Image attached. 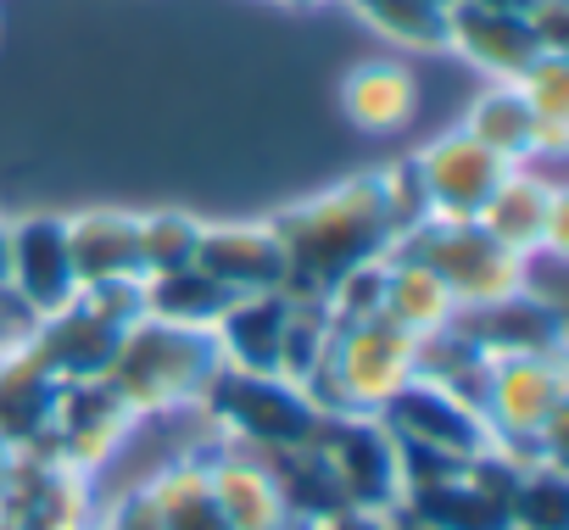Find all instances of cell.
Masks as SVG:
<instances>
[{
  "label": "cell",
  "mask_w": 569,
  "mask_h": 530,
  "mask_svg": "<svg viewBox=\"0 0 569 530\" xmlns=\"http://www.w3.org/2000/svg\"><path fill=\"white\" fill-rule=\"evenodd\" d=\"M68 251H73L79 291L112 286V280H146V269H140V212L90 207V212L68 218Z\"/></svg>",
  "instance_id": "obj_17"
},
{
  "label": "cell",
  "mask_w": 569,
  "mask_h": 530,
  "mask_svg": "<svg viewBox=\"0 0 569 530\" xmlns=\"http://www.w3.org/2000/svg\"><path fill=\"white\" fill-rule=\"evenodd\" d=\"M525 23L547 57H569V0H541Z\"/></svg>",
  "instance_id": "obj_30"
},
{
  "label": "cell",
  "mask_w": 569,
  "mask_h": 530,
  "mask_svg": "<svg viewBox=\"0 0 569 530\" xmlns=\"http://www.w3.org/2000/svg\"><path fill=\"white\" fill-rule=\"evenodd\" d=\"M413 168H419L430 218H480L491 190L508 179V162L497 151H486L475 134H463V129H452L436 146H425L413 157Z\"/></svg>",
  "instance_id": "obj_10"
},
{
  "label": "cell",
  "mask_w": 569,
  "mask_h": 530,
  "mask_svg": "<svg viewBox=\"0 0 569 530\" xmlns=\"http://www.w3.org/2000/svg\"><path fill=\"white\" fill-rule=\"evenodd\" d=\"M375 184H380V201H386V218H391V229H397V234H402V229H413L419 218H430V207H425V184H419L413 157H408V162L380 168V173H375Z\"/></svg>",
  "instance_id": "obj_29"
},
{
  "label": "cell",
  "mask_w": 569,
  "mask_h": 530,
  "mask_svg": "<svg viewBox=\"0 0 569 530\" xmlns=\"http://www.w3.org/2000/svg\"><path fill=\"white\" fill-rule=\"evenodd\" d=\"M380 424L402 441V447H425V452H441V458H480L491 452V424L475 402H463L458 391L436 386V380H408L402 391H391L380 408Z\"/></svg>",
  "instance_id": "obj_6"
},
{
  "label": "cell",
  "mask_w": 569,
  "mask_h": 530,
  "mask_svg": "<svg viewBox=\"0 0 569 530\" xmlns=\"http://www.w3.org/2000/svg\"><path fill=\"white\" fill-rule=\"evenodd\" d=\"M508 519H513V530H563L569 524V486L552 458L519 469V480L508 491Z\"/></svg>",
  "instance_id": "obj_27"
},
{
  "label": "cell",
  "mask_w": 569,
  "mask_h": 530,
  "mask_svg": "<svg viewBox=\"0 0 569 530\" xmlns=\"http://www.w3.org/2000/svg\"><path fill=\"white\" fill-rule=\"evenodd\" d=\"M207 486H212V497H218L229 530H284V524H291V513H284V502H279L268 469L257 463V452L207 463Z\"/></svg>",
  "instance_id": "obj_19"
},
{
  "label": "cell",
  "mask_w": 569,
  "mask_h": 530,
  "mask_svg": "<svg viewBox=\"0 0 569 530\" xmlns=\"http://www.w3.org/2000/svg\"><path fill=\"white\" fill-rule=\"evenodd\" d=\"M463 134H475L486 151H497L508 168H525L530 157H541V123L536 112L525 107L519 84H491L475 96L469 118H463Z\"/></svg>",
  "instance_id": "obj_21"
},
{
  "label": "cell",
  "mask_w": 569,
  "mask_h": 530,
  "mask_svg": "<svg viewBox=\"0 0 569 530\" xmlns=\"http://www.w3.org/2000/svg\"><path fill=\"white\" fill-rule=\"evenodd\" d=\"M0 262H7V223H0Z\"/></svg>",
  "instance_id": "obj_34"
},
{
  "label": "cell",
  "mask_w": 569,
  "mask_h": 530,
  "mask_svg": "<svg viewBox=\"0 0 569 530\" xmlns=\"http://www.w3.org/2000/svg\"><path fill=\"white\" fill-rule=\"evenodd\" d=\"M386 257L425 262L458 308L497 302V297L519 291V257L502 240H491L480 229V218H419L413 229H402L391 240Z\"/></svg>",
  "instance_id": "obj_3"
},
{
  "label": "cell",
  "mask_w": 569,
  "mask_h": 530,
  "mask_svg": "<svg viewBox=\"0 0 569 530\" xmlns=\"http://www.w3.org/2000/svg\"><path fill=\"white\" fill-rule=\"evenodd\" d=\"M196 269H207L234 297L284 291V246H279L268 218L262 223H207L201 229V251H196Z\"/></svg>",
  "instance_id": "obj_14"
},
{
  "label": "cell",
  "mask_w": 569,
  "mask_h": 530,
  "mask_svg": "<svg viewBox=\"0 0 569 530\" xmlns=\"http://www.w3.org/2000/svg\"><path fill=\"white\" fill-rule=\"evenodd\" d=\"M480 229L491 240H502L513 257L563 251L569 246V201H563L558 179H541L530 168H508V179L480 207Z\"/></svg>",
  "instance_id": "obj_9"
},
{
  "label": "cell",
  "mask_w": 569,
  "mask_h": 530,
  "mask_svg": "<svg viewBox=\"0 0 569 530\" xmlns=\"http://www.w3.org/2000/svg\"><path fill=\"white\" fill-rule=\"evenodd\" d=\"M458 313V302L447 297V286L408 257H386V291H380V319H391L408 336H430Z\"/></svg>",
  "instance_id": "obj_23"
},
{
  "label": "cell",
  "mask_w": 569,
  "mask_h": 530,
  "mask_svg": "<svg viewBox=\"0 0 569 530\" xmlns=\"http://www.w3.org/2000/svg\"><path fill=\"white\" fill-rule=\"evenodd\" d=\"M123 430H129V408L118 402L107 380H68L46 441H57V463L84 469V463H101L123 441Z\"/></svg>",
  "instance_id": "obj_15"
},
{
  "label": "cell",
  "mask_w": 569,
  "mask_h": 530,
  "mask_svg": "<svg viewBox=\"0 0 569 530\" xmlns=\"http://www.w3.org/2000/svg\"><path fill=\"white\" fill-rule=\"evenodd\" d=\"M151 502H157L162 530H229V519H223V508H218L201 463H184L168 480H157Z\"/></svg>",
  "instance_id": "obj_26"
},
{
  "label": "cell",
  "mask_w": 569,
  "mask_h": 530,
  "mask_svg": "<svg viewBox=\"0 0 569 530\" xmlns=\"http://www.w3.org/2000/svg\"><path fill=\"white\" fill-rule=\"evenodd\" d=\"M341 107H347V118H352L358 129L391 134V129H402V123L413 118L419 84H413V73H408L402 62H363V68L347 73Z\"/></svg>",
  "instance_id": "obj_20"
},
{
  "label": "cell",
  "mask_w": 569,
  "mask_h": 530,
  "mask_svg": "<svg viewBox=\"0 0 569 530\" xmlns=\"http://www.w3.org/2000/svg\"><path fill=\"white\" fill-rule=\"evenodd\" d=\"M140 297H146V319H162V324H184V330H212L218 313L234 302L229 286H218L207 269H168V274H146L140 280Z\"/></svg>",
  "instance_id": "obj_22"
},
{
  "label": "cell",
  "mask_w": 569,
  "mask_h": 530,
  "mask_svg": "<svg viewBox=\"0 0 569 530\" xmlns=\"http://www.w3.org/2000/svg\"><path fill=\"white\" fill-rule=\"evenodd\" d=\"M475 7H491V12H513V18H530L541 0H475Z\"/></svg>",
  "instance_id": "obj_32"
},
{
  "label": "cell",
  "mask_w": 569,
  "mask_h": 530,
  "mask_svg": "<svg viewBox=\"0 0 569 530\" xmlns=\"http://www.w3.org/2000/svg\"><path fill=\"white\" fill-rule=\"evenodd\" d=\"M284 324H291V297L284 291H251L234 297L218 324H212V347L229 369L246 374H279V352H284Z\"/></svg>",
  "instance_id": "obj_16"
},
{
  "label": "cell",
  "mask_w": 569,
  "mask_h": 530,
  "mask_svg": "<svg viewBox=\"0 0 569 530\" xmlns=\"http://www.w3.org/2000/svg\"><path fill=\"white\" fill-rule=\"evenodd\" d=\"M0 286H7L34 319L62 313L79 297L73 251H68V218L29 212L7 223V262H0Z\"/></svg>",
  "instance_id": "obj_8"
},
{
  "label": "cell",
  "mask_w": 569,
  "mask_h": 530,
  "mask_svg": "<svg viewBox=\"0 0 569 530\" xmlns=\"http://www.w3.org/2000/svg\"><path fill=\"white\" fill-rule=\"evenodd\" d=\"M284 7H319V0H284Z\"/></svg>",
  "instance_id": "obj_35"
},
{
  "label": "cell",
  "mask_w": 569,
  "mask_h": 530,
  "mask_svg": "<svg viewBox=\"0 0 569 530\" xmlns=\"http://www.w3.org/2000/svg\"><path fill=\"white\" fill-rule=\"evenodd\" d=\"M480 413L508 441H547V447H558L563 363L558 358H486Z\"/></svg>",
  "instance_id": "obj_7"
},
{
  "label": "cell",
  "mask_w": 569,
  "mask_h": 530,
  "mask_svg": "<svg viewBox=\"0 0 569 530\" xmlns=\"http://www.w3.org/2000/svg\"><path fill=\"white\" fill-rule=\"evenodd\" d=\"M447 51H458L463 62H475L497 84H513L530 62L547 57L525 18L475 7V0H447Z\"/></svg>",
  "instance_id": "obj_13"
},
{
  "label": "cell",
  "mask_w": 569,
  "mask_h": 530,
  "mask_svg": "<svg viewBox=\"0 0 569 530\" xmlns=\"http://www.w3.org/2000/svg\"><path fill=\"white\" fill-rule=\"evenodd\" d=\"M218 363L223 358L212 347V330L134 319L118 336V352H112L101 380L118 391V402L129 413H162V408H179V402H201Z\"/></svg>",
  "instance_id": "obj_2"
},
{
  "label": "cell",
  "mask_w": 569,
  "mask_h": 530,
  "mask_svg": "<svg viewBox=\"0 0 569 530\" xmlns=\"http://www.w3.org/2000/svg\"><path fill=\"white\" fill-rule=\"evenodd\" d=\"M62 391L68 380L51 369V358L34 341L0 352V447H12V452L40 447L51 436Z\"/></svg>",
  "instance_id": "obj_12"
},
{
  "label": "cell",
  "mask_w": 569,
  "mask_h": 530,
  "mask_svg": "<svg viewBox=\"0 0 569 530\" xmlns=\"http://www.w3.org/2000/svg\"><path fill=\"white\" fill-rule=\"evenodd\" d=\"M123 330H129V324H118V319H107L96 302L73 297L62 313L40 319L34 347L51 358V369H57L62 380H101L107 363H112V352H118V336H123Z\"/></svg>",
  "instance_id": "obj_18"
},
{
  "label": "cell",
  "mask_w": 569,
  "mask_h": 530,
  "mask_svg": "<svg viewBox=\"0 0 569 530\" xmlns=\"http://www.w3.org/2000/svg\"><path fill=\"white\" fill-rule=\"evenodd\" d=\"M452 324L486 358H558L563 352V308L558 302H541L530 291H508L497 302L458 308Z\"/></svg>",
  "instance_id": "obj_11"
},
{
  "label": "cell",
  "mask_w": 569,
  "mask_h": 530,
  "mask_svg": "<svg viewBox=\"0 0 569 530\" xmlns=\"http://www.w3.org/2000/svg\"><path fill=\"white\" fill-rule=\"evenodd\" d=\"M284 246V297L325 302L352 269L380 262L397 240L375 173H358L313 201H297L268 218Z\"/></svg>",
  "instance_id": "obj_1"
},
{
  "label": "cell",
  "mask_w": 569,
  "mask_h": 530,
  "mask_svg": "<svg viewBox=\"0 0 569 530\" xmlns=\"http://www.w3.org/2000/svg\"><path fill=\"white\" fill-rule=\"evenodd\" d=\"M347 7L408 51H441L447 46V0H347Z\"/></svg>",
  "instance_id": "obj_24"
},
{
  "label": "cell",
  "mask_w": 569,
  "mask_h": 530,
  "mask_svg": "<svg viewBox=\"0 0 569 530\" xmlns=\"http://www.w3.org/2000/svg\"><path fill=\"white\" fill-rule=\"evenodd\" d=\"M319 452L330 458L347 508L358 513H397L402 502V452L380 413H325Z\"/></svg>",
  "instance_id": "obj_5"
},
{
  "label": "cell",
  "mask_w": 569,
  "mask_h": 530,
  "mask_svg": "<svg viewBox=\"0 0 569 530\" xmlns=\"http://www.w3.org/2000/svg\"><path fill=\"white\" fill-rule=\"evenodd\" d=\"M12 458H18L12 447H0V497H7V480H12Z\"/></svg>",
  "instance_id": "obj_33"
},
{
  "label": "cell",
  "mask_w": 569,
  "mask_h": 530,
  "mask_svg": "<svg viewBox=\"0 0 569 530\" xmlns=\"http://www.w3.org/2000/svg\"><path fill=\"white\" fill-rule=\"evenodd\" d=\"M313 530H391V519H386V513H358V508H347V513H336V519H325V524H313Z\"/></svg>",
  "instance_id": "obj_31"
},
{
  "label": "cell",
  "mask_w": 569,
  "mask_h": 530,
  "mask_svg": "<svg viewBox=\"0 0 569 530\" xmlns=\"http://www.w3.org/2000/svg\"><path fill=\"white\" fill-rule=\"evenodd\" d=\"M207 413H218L251 452H268V447H308L319 441L325 430V408H313V397L284 380V374H246V369H229L218 363L207 391H201Z\"/></svg>",
  "instance_id": "obj_4"
},
{
  "label": "cell",
  "mask_w": 569,
  "mask_h": 530,
  "mask_svg": "<svg viewBox=\"0 0 569 530\" xmlns=\"http://www.w3.org/2000/svg\"><path fill=\"white\" fill-rule=\"evenodd\" d=\"M513 84L541 123V157H558L569 140V57H541Z\"/></svg>",
  "instance_id": "obj_25"
},
{
  "label": "cell",
  "mask_w": 569,
  "mask_h": 530,
  "mask_svg": "<svg viewBox=\"0 0 569 530\" xmlns=\"http://www.w3.org/2000/svg\"><path fill=\"white\" fill-rule=\"evenodd\" d=\"M201 218L190 212H146L140 218V269L146 274H168V269H190L201 251Z\"/></svg>",
  "instance_id": "obj_28"
}]
</instances>
